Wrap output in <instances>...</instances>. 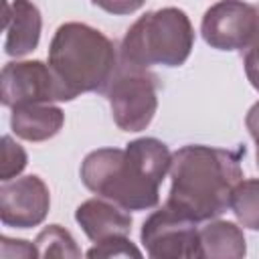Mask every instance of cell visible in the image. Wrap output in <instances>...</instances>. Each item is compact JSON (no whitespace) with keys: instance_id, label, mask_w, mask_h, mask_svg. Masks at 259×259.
<instances>
[{"instance_id":"obj_21","label":"cell","mask_w":259,"mask_h":259,"mask_svg":"<svg viewBox=\"0 0 259 259\" xmlns=\"http://www.w3.org/2000/svg\"><path fill=\"white\" fill-rule=\"evenodd\" d=\"M99 6L105 8V10H111V12H132V10L140 8L142 4L136 2V4H99Z\"/></svg>"},{"instance_id":"obj_23","label":"cell","mask_w":259,"mask_h":259,"mask_svg":"<svg viewBox=\"0 0 259 259\" xmlns=\"http://www.w3.org/2000/svg\"><path fill=\"white\" fill-rule=\"evenodd\" d=\"M257 166H259V150H257Z\"/></svg>"},{"instance_id":"obj_19","label":"cell","mask_w":259,"mask_h":259,"mask_svg":"<svg viewBox=\"0 0 259 259\" xmlns=\"http://www.w3.org/2000/svg\"><path fill=\"white\" fill-rule=\"evenodd\" d=\"M245 73L251 85L259 91V47H251L245 53Z\"/></svg>"},{"instance_id":"obj_9","label":"cell","mask_w":259,"mask_h":259,"mask_svg":"<svg viewBox=\"0 0 259 259\" xmlns=\"http://www.w3.org/2000/svg\"><path fill=\"white\" fill-rule=\"evenodd\" d=\"M49 188L38 176L4 182L0 188V219L6 227L28 229L45 221L49 212Z\"/></svg>"},{"instance_id":"obj_1","label":"cell","mask_w":259,"mask_h":259,"mask_svg":"<svg viewBox=\"0 0 259 259\" xmlns=\"http://www.w3.org/2000/svg\"><path fill=\"white\" fill-rule=\"evenodd\" d=\"M172 154L156 138H140L121 148H99L81 164L83 184L123 210L154 208L160 184L170 172Z\"/></svg>"},{"instance_id":"obj_5","label":"cell","mask_w":259,"mask_h":259,"mask_svg":"<svg viewBox=\"0 0 259 259\" xmlns=\"http://www.w3.org/2000/svg\"><path fill=\"white\" fill-rule=\"evenodd\" d=\"M105 93L119 130L140 132L152 121L158 107V79L150 71L119 63Z\"/></svg>"},{"instance_id":"obj_4","label":"cell","mask_w":259,"mask_h":259,"mask_svg":"<svg viewBox=\"0 0 259 259\" xmlns=\"http://www.w3.org/2000/svg\"><path fill=\"white\" fill-rule=\"evenodd\" d=\"M194 45V30L188 16L178 8H160L140 16L125 32L119 49V63L136 69L152 65L178 67Z\"/></svg>"},{"instance_id":"obj_14","label":"cell","mask_w":259,"mask_h":259,"mask_svg":"<svg viewBox=\"0 0 259 259\" xmlns=\"http://www.w3.org/2000/svg\"><path fill=\"white\" fill-rule=\"evenodd\" d=\"M38 259H81V249L71 233L59 225H49L36 235Z\"/></svg>"},{"instance_id":"obj_18","label":"cell","mask_w":259,"mask_h":259,"mask_svg":"<svg viewBox=\"0 0 259 259\" xmlns=\"http://www.w3.org/2000/svg\"><path fill=\"white\" fill-rule=\"evenodd\" d=\"M2 259H38L34 243L2 237Z\"/></svg>"},{"instance_id":"obj_8","label":"cell","mask_w":259,"mask_h":259,"mask_svg":"<svg viewBox=\"0 0 259 259\" xmlns=\"http://www.w3.org/2000/svg\"><path fill=\"white\" fill-rule=\"evenodd\" d=\"M257 22V6L247 2H219L204 12L200 30L212 49L243 51L253 45Z\"/></svg>"},{"instance_id":"obj_2","label":"cell","mask_w":259,"mask_h":259,"mask_svg":"<svg viewBox=\"0 0 259 259\" xmlns=\"http://www.w3.org/2000/svg\"><path fill=\"white\" fill-rule=\"evenodd\" d=\"M239 150L212 146H184L172 154L170 194L166 206L176 214L200 223L221 217L231 208L235 188L243 182Z\"/></svg>"},{"instance_id":"obj_16","label":"cell","mask_w":259,"mask_h":259,"mask_svg":"<svg viewBox=\"0 0 259 259\" xmlns=\"http://www.w3.org/2000/svg\"><path fill=\"white\" fill-rule=\"evenodd\" d=\"M85 259H144V257L127 237H117L103 243H95V247L87 251Z\"/></svg>"},{"instance_id":"obj_6","label":"cell","mask_w":259,"mask_h":259,"mask_svg":"<svg viewBox=\"0 0 259 259\" xmlns=\"http://www.w3.org/2000/svg\"><path fill=\"white\" fill-rule=\"evenodd\" d=\"M0 97L6 107L51 105V101H71L75 95L40 61L6 63L0 75Z\"/></svg>"},{"instance_id":"obj_12","label":"cell","mask_w":259,"mask_h":259,"mask_svg":"<svg viewBox=\"0 0 259 259\" xmlns=\"http://www.w3.org/2000/svg\"><path fill=\"white\" fill-rule=\"evenodd\" d=\"M65 115L55 105H20L12 109V130L28 142H42L53 138L63 127Z\"/></svg>"},{"instance_id":"obj_10","label":"cell","mask_w":259,"mask_h":259,"mask_svg":"<svg viewBox=\"0 0 259 259\" xmlns=\"http://www.w3.org/2000/svg\"><path fill=\"white\" fill-rule=\"evenodd\" d=\"M83 233L93 243H103L117 237H127L132 231V217L117 204L105 198H89L79 204L75 212Z\"/></svg>"},{"instance_id":"obj_7","label":"cell","mask_w":259,"mask_h":259,"mask_svg":"<svg viewBox=\"0 0 259 259\" xmlns=\"http://www.w3.org/2000/svg\"><path fill=\"white\" fill-rule=\"evenodd\" d=\"M140 237L148 259H202L196 223L176 214L166 204L148 217Z\"/></svg>"},{"instance_id":"obj_17","label":"cell","mask_w":259,"mask_h":259,"mask_svg":"<svg viewBox=\"0 0 259 259\" xmlns=\"http://www.w3.org/2000/svg\"><path fill=\"white\" fill-rule=\"evenodd\" d=\"M24 166H26L24 150L18 144H14L10 136H4L2 140V180L10 182V178L20 174Z\"/></svg>"},{"instance_id":"obj_3","label":"cell","mask_w":259,"mask_h":259,"mask_svg":"<svg viewBox=\"0 0 259 259\" xmlns=\"http://www.w3.org/2000/svg\"><path fill=\"white\" fill-rule=\"evenodd\" d=\"M49 67L77 97L87 91H107L119 61L113 42L99 30L81 24H61L49 47Z\"/></svg>"},{"instance_id":"obj_22","label":"cell","mask_w":259,"mask_h":259,"mask_svg":"<svg viewBox=\"0 0 259 259\" xmlns=\"http://www.w3.org/2000/svg\"><path fill=\"white\" fill-rule=\"evenodd\" d=\"M257 12H259V6H257ZM251 47H259V22H257V32H255V38H253V45Z\"/></svg>"},{"instance_id":"obj_15","label":"cell","mask_w":259,"mask_h":259,"mask_svg":"<svg viewBox=\"0 0 259 259\" xmlns=\"http://www.w3.org/2000/svg\"><path fill=\"white\" fill-rule=\"evenodd\" d=\"M231 210L243 227L259 231V178L243 180L231 198Z\"/></svg>"},{"instance_id":"obj_11","label":"cell","mask_w":259,"mask_h":259,"mask_svg":"<svg viewBox=\"0 0 259 259\" xmlns=\"http://www.w3.org/2000/svg\"><path fill=\"white\" fill-rule=\"evenodd\" d=\"M2 26L6 32L4 51L12 57L30 53L40 36V12L30 2H12L2 6Z\"/></svg>"},{"instance_id":"obj_13","label":"cell","mask_w":259,"mask_h":259,"mask_svg":"<svg viewBox=\"0 0 259 259\" xmlns=\"http://www.w3.org/2000/svg\"><path fill=\"white\" fill-rule=\"evenodd\" d=\"M202 259H243L245 237L243 231L229 221H214L198 229Z\"/></svg>"},{"instance_id":"obj_20","label":"cell","mask_w":259,"mask_h":259,"mask_svg":"<svg viewBox=\"0 0 259 259\" xmlns=\"http://www.w3.org/2000/svg\"><path fill=\"white\" fill-rule=\"evenodd\" d=\"M247 130L249 134L253 136L255 144H257V150H259V101L249 109L247 113Z\"/></svg>"}]
</instances>
